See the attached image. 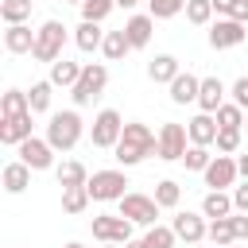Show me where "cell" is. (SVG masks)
Instances as JSON below:
<instances>
[{"mask_svg": "<svg viewBox=\"0 0 248 248\" xmlns=\"http://www.w3.org/2000/svg\"><path fill=\"white\" fill-rule=\"evenodd\" d=\"M101 54H105L108 62H120V58H128V54H132V43H128V35H124V27H116V31H105V43H101Z\"/></svg>", "mask_w": 248, "mask_h": 248, "instance_id": "484cf974", "label": "cell"}, {"mask_svg": "<svg viewBox=\"0 0 248 248\" xmlns=\"http://www.w3.org/2000/svg\"><path fill=\"white\" fill-rule=\"evenodd\" d=\"M232 209L236 213H248V178L240 186H232Z\"/></svg>", "mask_w": 248, "mask_h": 248, "instance_id": "60d3db41", "label": "cell"}, {"mask_svg": "<svg viewBox=\"0 0 248 248\" xmlns=\"http://www.w3.org/2000/svg\"><path fill=\"white\" fill-rule=\"evenodd\" d=\"M151 31H155V19H151L147 12H140V16H128V19H124V35H128L132 50H143V46L151 43Z\"/></svg>", "mask_w": 248, "mask_h": 248, "instance_id": "5bb4252c", "label": "cell"}, {"mask_svg": "<svg viewBox=\"0 0 248 248\" xmlns=\"http://www.w3.org/2000/svg\"><path fill=\"white\" fill-rule=\"evenodd\" d=\"M213 116H217V128H236V132H240V128H244V120H248V116H244V108H240V105H232V101H225Z\"/></svg>", "mask_w": 248, "mask_h": 248, "instance_id": "4dcf8cb0", "label": "cell"}, {"mask_svg": "<svg viewBox=\"0 0 248 248\" xmlns=\"http://www.w3.org/2000/svg\"><path fill=\"white\" fill-rule=\"evenodd\" d=\"M248 39V27L236 23V19H213L209 23V46L213 50H232Z\"/></svg>", "mask_w": 248, "mask_h": 248, "instance_id": "30bf717a", "label": "cell"}, {"mask_svg": "<svg viewBox=\"0 0 248 248\" xmlns=\"http://www.w3.org/2000/svg\"><path fill=\"white\" fill-rule=\"evenodd\" d=\"M205 186L209 190H229V186H236V178H240V167H236V159L232 155H213V163L205 167Z\"/></svg>", "mask_w": 248, "mask_h": 248, "instance_id": "8fae6325", "label": "cell"}, {"mask_svg": "<svg viewBox=\"0 0 248 248\" xmlns=\"http://www.w3.org/2000/svg\"><path fill=\"white\" fill-rule=\"evenodd\" d=\"M62 248H85V244H78V240H70V244H62Z\"/></svg>", "mask_w": 248, "mask_h": 248, "instance_id": "c3c4849f", "label": "cell"}, {"mask_svg": "<svg viewBox=\"0 0 248 248\" xmlns=\"http://www.w3.org/2000/svg\"><path fill=\"white\" fill-rule=\"evenodd\" d=\"M209 240H213L217 248H225V244H236V232H232V217L209 221Z\"/></svg>", "mask_w": 248, "mask_h": 248, "instance_id": "d590c367", "label": "cell"}, {"mask_svg": "<svg viewBox=\"0 0 248 248\" xmlns=\"http://www.w3.org/2000/svg\"><path fill=\"white\" fill-rule=\"evenodd\" d=\"M66 23H58V19H46L39 31H35V50H31V58L35 62H46V66H54L58 58H62V46H66Z\"/></svg>", "mask_w": 248, "mask_h": 248, "instance_id": "3957f363", "label": "cell"}, {"mask_svg": "<svg viewBox=\"0 0 248 248\" xmlns=\"http://www.w3.org/2000/svg\"><path fill=\"white\" fill-rule=\"evenodd\" d=\"M225 248H236V244H225Z\"/></svg>", "mask_w": 248, "mask_h": 248, "instance_id": "816d5d0a", "label": "cell"}, {"mask_svg": "<svg viewBox=\"0 0 248 248\" xmlns=\"http://www.w3.org/2000/svg\"><path fill=\"white\" fill-rule=\"evenodd\" d=\"M186 132H190V143H198V147H209L213 140H217V116H209V112H198L194 120H186Z\"/></svg>", "mask_w": 248, "mask_h": 248, "instance_id": "2e32d148", "label": "cell"}, {"mask_svg": "<svg viewBox=\"0 0 248 248\" xmlns=\"http://www.w3.org/2000/svg\"><path fill=\"white\" fill-rule=\"evenodd\" d=\"M186 147H190V132H186V124L167 120V124L159 128V159H167V163H182Z\"/></svg>", "mask_w": 248, "mask_h": 248, "instance_id": "9c48e42d", "label": "cell"}, {"mask_svg": "<svg viewBox=\"0 0 248 248\" xmlns=\"http://www.w3.org/2000/svg\"><path fill=\"white\" fill-rule=\"evenodd\" d=\"M213 143H217L221 155H236V151H240V132H236V128H221Z\"/></svg>", "mask_w": 248, "mask_h": 248, "instance_id": "f35d334b", "label": "cell"}, {"mask_svg": "<svg viewBox=\"0 0 248 248\" xmlns=\"http://www.w3.org/2000/svg\"><path fill=\"white\" fill-rule=\"evenodd\" d=\"M236 4H240V0H213V12H217V19H229V16L236 12Z\"/></svg>", "mask_w": 248, "mask_h": 248, "instance_id": "7bdbcfd3", "label": "cell"}, {"mask_svg": "<svg viewBox=\"0 0 248 248\" xmlns=\"http://www.w3.org/2000/svg\"><path fill=\"white\" fill-rule=\"evenodd\" d=\"M178 12H186V0H147V16L151 19H170Z\"/></svg>", "mask_w": 248, "mask_h": 248, "instance_id": "8d00e7d4", "label": "cell"}, {"mask_svg": "<svg viewBox=\"0 0 248 248\" xmlns=\"http://www.w3.org/2000/svg\"><path fill=\"white\" fill-rule=\"evenodd\" d=\"M236 167H240V174L248 178V155H240V159H236Z\"/></svg>", "mask_w": 248, "mask_h": 248, "instance_id": "f6af8a7d", "label": "cell"}, {"mask_svg": "<svg viewBox=\"0 0 248 248\" xmlns=\"http://www.w3.org/2000/svg\"><path fill=\"white\" fill-rule=\"evenodd\" d=\"M105 85H108V66H105V62H85V70H81L78 85L70 89V101L81 108V105L97 101V97L105 93Z\"/></svg>", "mask_w": 248, "mask_h": 248, "instance_id": "277c9868", "label": "cell"}, {"mask_svg": "<svg viewBox=\"0 0 248 248\" xmlns=\"http://www.w3.org/2000/svg\"><path fill=\"white\" fill-rule=\"evenodd\" d=\"M124 186H128V174L116 170V167H112V170H93L89 182H85V190H89L93 202H120V198L128 194Z\"/></svg>", "mask_w": 248, "mask_h": 248, "instance_id": "5b68a950", "label": "cell"}, {"mask_svg": "<svg viewBox=\"0 0 248 248\" xmlns=\"http://www.w3.org/2000/svg\"><path fill=\"white\" fill-rule=\"evenodd\" d=\"M81 70H85L81 62H70V58H58V62L50 66V78H46V81H50L54 89H74V85H78V78H81Z\"/></svg>", "mask_w": 248, "mask_h": 248, "instance_id": "ffe728a7", "label": "cell"}, {"mask_svg": "<svg viewBox=\"0 0 248 248\" xmlns=\"http://www.w3.org/2000/svg\"><path fill=\"white\" fill-rule=\"evenodd\" d=\"M66 4H78V8H81V4H85V0H66Z\"/></svg>", "mask_w": 248, "mask_h": 248, "instance_id": "681fc988", "label": "cell"}, {"mask_svg": "<svg viewBox=\"0 0 248 248\" xmlns=\"http://www.w3.org/2000/svg\"><path fill=\"white\" fill-rule=\"evenodd\" d=\"M124 248H147V244H143V240H128Z\"/></svg>", "mask_w": 248, "mask_h": 248, "instance_id": "7dc6e473", "label": "cell"}, {"mask_svg": "<svg viewBox=\"0 0 248 248\" xmlns=\"http://www.w3.org/2000/svg\"><path fill=\"white\" fill-rule=\"evenodd\" d=\"M112 8H116V0H85L81 4V19L85 23H105L112 16Z\"/></svg>", "mask_w": 248, "mask_h": 248, "instance_id": "d6a6232c", "label": "cell"}, {"mask_svg": "<svg viewBox=\"0 0 248 248\" xmlns=\"http://www.w3.org/2000/svg\"><path fill=\"white\" fill-rule=\"evenodd\" d=\"M182 163H186V170H198V174H205V167L213 163V155H209V147H198V143H190V147H186V155H182Z\"/></svg>", "mask_w": 248, "mask_h": 248, "instance_id": "e575fe53", "label": "cell"}, {"mask_svg": "<svg viewBox=\"0 0 248 248\" xmlns=\"http://www.w3.org/2000/svg\"><path fill=\"white\" fill-rule=\"evenodd\" d=\"M16 151H19V163H27L31 170H50V167H54V147H50L46 140H39V136L23 140Z\"/></svg>", "mask_w": 248, "mask_h": 248, "instance_id": "4fadbf2b", "label": "cell"}, {"mask_svg": "<svg viewBox=\"0 0 248 248\" xmlns=\"http://www.w3.org/2000/svg\"><path fill=\"white\" fill-rule=\"evenodd\" d=\"M31 112V101L23 89H8L0 97V120H16V116H27Z\"/></svg>", "mask_w": 248, "mask_h": 248, "instance_id": "4316f807", "label": "cell"}, {"mask_svg": "<svg viewBox=\"0 0 248 248\" xmlns=\"http://www.w3.org/2000/svg\"><path fill=\"white\" fill-rule=\"evenodd\" d=\"M229 93H232V105H240V108H248V78H236Z\"/></svg>", "mask_w": 248, "mask_h": 248, "instance_id": "ab89813d", "label": "cell"}, {"mask_svg": "<svg viewBox=\"0 0 248 248\" xmlns=\"http://www.w3.org/2000/svg\"><path fill=\"white\" fill-rule=\"evenodd\" d=\"M151 155H159V132H151V128L140 124V120H128L120 143L112 147V159H116L120 167H136V163H143V159H151Z\"/></svg>", "mask_w": 248, "mask_h": 248, "instance_id": "6da1fadb", "label": "cell"}, {"mask_svg": "<svg viewBox=\"0 0 248 248\" xmlns=\"http://www.w3.org/2000/svg\"><path fill=\"white\" fill-rule=\"evenodd\" d=\"M0 19H4L8 27L27 23V19H31V0H0Z\"/></svg>", "mask_w": 248, "mask_h": 248, "instance_id": "83f0119b", "label": "cell"}, {"mask_svg": "<svg viewBox=\"0 0 248 248\" xmlns=\"http://www.w3.org/2000/svg\"><path fill=\"white\" fill-rule=\"evenodd\" d=\"M50 81H35L31 89H27V101H31V112H46L50 108Z\"/></svg>", "mask_w": 248, "mask_h": 248, "instance_id": "74e56055", "label": "cell"}, {"mask_svg": "<svg viewBox=\"0 0 248 248\" xmlns=\"http://www.w3.org/2000/svg\"><path fill=\"white\" fill-rule=\"evenodd\" d=\"M4 50H8V54H31V50H35V31H31L27 23L8 27V31H4Z\"/></svg>", "mask_w": 248, "mask_h": 248, "instance_id": "d6986e66", "label": "cell"}, {"mask_svg": "<svg viewBox=\"0 0 248 248\" xmlns=\"http://www.w3.org/2000/svg\"><path fill=\"white\" fill-rule=\"evenodd\" d=\"M120 136H124V116H120L116 108H101V112L93 116V128H89V140H93V147H105V151H112V147L120 143Z\"/></svg>", "mask_w": 248, "mask_h": 248, "instance_id": "8992f818", "label": "cell"}, {"mask_svg": "<svg viewBox=\"0 0 248 248\" xmlns=\"http://www.w3.org/2000/svg\"><path fill=\"white\" fill-rule=\"evenodd\" d=\"M101 43H105V31H101V23H78L74 27V46L81 50V54H93V50H101Z\"/></svg>", "mask_w": 248, "mask_h": 248, "instance_id": "7402d4cb", "label": "cell"}, {"mask_svg": "<svg viewBox=\"0 0 248 248\" xmlns=\"http://www.w3.org/2000/svg\"><path fill=\"white\" fill-rule=\"evenodd\" d=\"M178 74H182V66H178L174 54H155V58L147 62V78H151L155 85H170Z\"/></svg>", "mask_w": 248, "mask_h": 248, "instance_id": "e0dca14e", "label": "cell"}, {"mask_svg": "<svg viewBox=\"0 0 248 248\" xmlns=\"http://www.w3.org/2000/svg\"><path fill=\"white\" fill-rule=\"evenodd\" d=\"M23 140H31V112L27 116H16V120H0V143L19 147Z\"/></svg>", "mask_w": 248, "mask_h": 248, "instance_id": "603a6c76", "label": "cell"}, {"mask_svg": "<svg viewBox=\"0 0 248 248\" xmlns=\"http://www.w3.org/2000/svg\"><path fill=\"white\" fill-rule=\"evenodd\" d=\"M244 128H248V120H244Z\"/></svg>", "mask_w": 248, "mask_h": 248, "instance_id": "f5cc1de1", "label": "cell"}, {"mask_svg": "<svg viewBox=\"0 0 248 248\" xmlns=\"http://www.w3.org/2000/svg\"><path fill=\"white\" fill-rule=\"evenodd\" d=\"M120 217H128L132 225H159V202L155 198H147V194H136V190H128L120 202Z\"/></svg>", "mask_w": 248, "mask_h": 248, "instance_id": "52a82bcc", "label": "cell"}, {"mask_svg": "<svg viewBox=\"0 0 248 248\" xmlns=\"http://www.w3.org/2000/svg\"><path fill=\"white\" fill-rule=\"evenodd\" d=\"M54 178H58L62 190H74V186H85V182H89V170H85L78 159H62V163L54 167Z\"/></svg>", "mask_w": 248, "mask_h": 248, "instance_id": "cb8c5ba5", "label": "cell"}, {"mask_svg": "<svg viewBox=\"0 0 248 248\" xmlns=\"http://www.w3.org/2000/svg\"><path fill=\"white\" fill-rule=\"evenodd\" d=\"M81 136H85V120L78 116V108L50 112V120H46V143L54 151H74Z\"/></svg>", "mask_w": 248, "mask_h": 248, "instance_id": "7a4b0ae2", "label": "cell"}, {"mask_svg": "<svg viewBox=\"0 0 248 248\" xmlns=\"http://www.w3.org/2000/svg\"><path fill=\"white\" fill-rule=\"evenodd\" d=\"M140 0H116V8H136Z\"/></svg>", "mask_w": 248, "mask_h": 248, "instance_id": "bcb514c9", "label": "cell"}, {"mask_svg": "<svg viewBox=\"0 0 248 248\" xmlns=\"http://www.w3.org/2000/svg\"><path fill=\"white\" fill-rule=\"evenodd\" d=\"M202 213H205L209 221L232 217V213H236V209H232V194H225V190H209V194L202 198Z\"/></svg>", "mask_w": 248, "mask_h": 248, "instance_id": "d4e9b609", "label": "cell"}, {"mask_svg": "<svg viewBox=\"0 0 248 248\" xmlns=\"http://www.w3.org/2000/svg\"><path fill=\"white\" fill-rule=\"evenodd\" d=\"M89 190L85 186H74V190H62V213H70V217H78V213H85L89 209Z\"/></svg>", "mask_w": 248, "mask_h": 248, "instance_id": "f1b7e54d", "label": "cell"}, {"mask_svg": "<svg viewBox=\"0 0 248 248\" xmlns=\"http://www.w3.org/2000/svg\"><path fill=\"white\" fill-rule=\"evenodd\" d=\"M232 232L236 240H248V213H232Z\"/></svg>", "mask_w": 248, "mask_h": 248, "instance_id": "b9f144b4", "label": "cell"}, {"mask_svg": "<svg viewBox=\"0 0 248 248\" xmlns=\"http://www.w3.org/2000/svg\"><path fill=\"white\" fill-rule=\"evenodd\" d=\"M89 232L101 240V244H128L132 240V221L120 217V213H97L89 221Z\"/></svg>", "mask_w": 248, "mask_h": 248, "instance_id": "ba28073f", "label": "cell"}, {"mask_svg": "<svg viewBox=\"0 0 248 248\" xmlns=\"http://www.w3.org/2000/svg\"><path fill=\"white\" fill-rule=\"evenodd\" d=\"M186 19L194 27H209L213 23V0H186Z\"/></svg>", "mask_w": 248, "mask_h": 248, "instance_id": "1f68e13d", "label": "cell"}, {"mask_svg": "<svg viewBox=\"0 0 248 248\" xmlns=\"http://www.w3.org/2000/svg\"><path fill=\"white\" fill-rule=\"evenodd\" d=\"M167 89H170V101H174V105H198V89H202V78H194V74L186 70V74H178V78H174Z\"/></svg>", "mask_w": 248, "mask_h": 248, "instance_id": "ac0fdd59", "label": "cell"}, {"mask_svg": "<svg viewBox=\"0 0 248 248\" xmlns=\"http://www.w3.org/2000/svg\"><path fill=\"white\" fill-rule=\"evenodd\" d=\"M0 182H4V190L8 194H23L27 186H31V167L27 163H4V170H0Z\"/></svg>", "mask_w": 248, "mask_h": 248, "instance_id": "44dd1931", "label": "cell"}, {"mask_svg": "<svg viewBox=\"0 0 248 248\" xmlns=\"http://www.w3.org/2000/svg\"><path fill=\"white\" fill-rule=\"evenodd\" d=\"M155 202H159V209H174V205L182 202V186H178L174 178L155 182Z\"/></svg>", "mask_w": 248, "mask_h": 248, "instance_id": "f546056e", "label": "cell"}, {"mask_svg": "<svg viewBox=\"0 0 248 248\" xmlns=\"http://www.w3.org/2000/svg\"><path fill=\"white\" fill-rule=\"evenodd\" d=\"M229 19H236V23H244V27H248V0H240V4H236V12H232Z\"/></svg>", "mask_w": 248, "mask_h": 248, "instance_id": "ee69618b", "label": "cell"}, {"mask_svg": "<svg viewBox=\"0 0 248 248\" xmlns=\"http://www.w3.org/2000/svg\"><path fill=\"white\" fill-rule=\"evenodd\" d=\"M143 244H147V248H174L178 236H174L170 225H151V229L143 232Z\"/></svg>", "mask_w": 248, "mask_h": 248, "instance_id": "836d02e7", "label": "cell"}, {"mask_svg": "<svg viewBox=\"0 0 248 248\" xmlns=\"http://www.w3.org/2000/svg\"><path fill=\"white\" fill-rule=\"evenodd\" d=\"M170 229H174V236H178V240H186V248L209 236V225H205V213H190V209H182V213H174V221H170Z\"/></svg>", "mask_w": 248, "mask_h": 248, "instance_id": "7c38bea8", "label": "cell"}, {"mask_svg": "<svg viewBox=\"0 0 248 248\" xmlns=\"http://www.w3.org/2000/svg\"><path fill=\"white\" fill-rule=\"evenodd\" d=\"M105 248H124V244H105Z\"/></svg>", "mask_w": 248, "mask_h": 248, "instance_id": "f907efd6", "label": "cell"}, {"mask_svg": "<svg viewBox=\"0 0 248 248\" xmlns=\"http://www.w3.org/2000/svg\"><path fill=\"white\" fill-rule=\"evenodd\" d=\"M225 93H229V89H225V81H221V78H202V89H198V108L213 116V112L225 105Z\"/></svg>", "mask_w": 248, "mask_h": 248, "instance_id": "9a60e30c", "label": "cell"}]
</instances>
